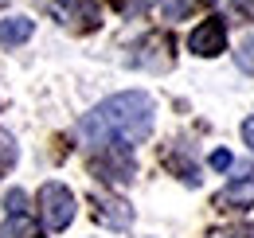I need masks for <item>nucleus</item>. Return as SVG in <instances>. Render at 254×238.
<instances>
[{"mask_svg":"<svg viewBox=\"0 0 254 238\" xmlns=\"http://www.w3.org/2000/svg\"><path fill=\"white\" fill-rule=\"evenodd\" d=\"M78 141L94 152L106 149H133L141 141H149L153 133V98L141 90L114 94L102 106H94L86 118L78 121Z\"/></svg>","mask_w":254,"mask_h":238,"instance_id":"obj_1","label":"nucleus"},{"mask_svg":"<svg viewBox=\"0 0 254 238\" xmlns=\"http://www.w3.org/2000/svg\"><path fill=\"white\" fill-rule=\"evenodd\" d=\"M74 191L63 187V183H43L39 187V219H43V227L47 231H66L70 223H74Z\"/></svg>","mask_w":254,"mask_h":238,"instance_id":"obj_2","label":"nucleus"},{"mask_svg":"<svg viewBox=\"0 0 254 238\" xmlns=\"http://www.w3.org/2000/svg\"><path fill=\"white\" fill-rule=\"evenodd\" d=\"M188 47L199 55V59H215L219 51H227V24H223L219 16L203 20V24L188 35Z\"/></svg>","mask_w":254,"mask_h":238,"instance_id":"obj_3","label":"nucleus"},{"mask_svg":"<svg viewBox=\"0 0 254 238\" xmlns=\"http://www.w3.org/2000/svg\"><path fill=\"white\" fill-rule=\"evenodd\" d=\"M51 12L74 31L98 28V0H51Z\"/></svg>","mask_w":254,"mask_h":238,"instance_id":"obj_4","label":"nucleus"},{"mask_svg":"<svg viewBox=\"0 0 254 238\" xmlns=\"http://www.w3.org/2000/svg\"><path fill=\"white\" fill-rule=\"evenodd\" d=\"M90 168L110 183H129L133 179V156H129V149H106L90 160Z\"/></svg>","mask_w":254,"mask_h":238,"instance_id":"obj_5","label":"nucleus"},{"mask_svg":"<svg viewBox=\"0 0 254 238\" xmlns=\"http://www.w3.org/2000/svg\"><path fill=\"white\" fill-rule=\"evenodd\" d=\"M98 203V223H106L110 231H126L129 223H133V207H129L126 199H114V195H94Z\"/></svg>","mask_w":254,"mask_h":238,"instance_id":"obj_6","label":"nucleus"},{"mask_svg":"<svg viewBox=\"0 0 254 238\" xmlns=\"http://www.w3.org/2000/svg\"><path fill=\"white\" fill-rule=\"evenodd\" d=\"M215 207L219 211H247L254 207V179H235V183H227L219 195H215Z\"/></svg>","mask_w":254,"mask_h":238,"instance_id":"obj_7","label":"nucleus"},{"mask_svg":"<svg viewBox=\"0 0 254 238\" xmlns=\"http://www.w3.org/2000/svg\"><path fill=\"white\" fill-rule=\"evenodd\" d=\"M35 24L28 16H12V20H0V43L4 47H20V43H28L32 39Z\"/></svg>","mask_w":254,"mask_h":238,"instance_id":"obj_8","label":"nucleus"},{"mask_svg":"<svg viewBox=\"0 0 254 238\" xmlns=\"http://www.w3.org/2000/svg\"><path fill=\"white\" fill-rule=\"evenodd\" d=\"M0 238H35V223L28 215H12V219L0 227Z\"/></svg>","mask_w":254,"mask_h":238,"instance_id":"obj_9","label":"nucleus"},{"mask_svg":"<svg viewBox=\"0 0 254 238\" xmlns=\"http://www.w3.org/2000/svg\"><path fill=\"white\" fill-rule=\"evenodd\" d=\"M160 8H164V20H188L199 8V0H160Z\"/></svg>","mask_w":254,"mask_h":238,"instance_id":"obj_10","label":"nucleus"},{"mask_svg":"<svg viewBox=\"0 0 254 238\" xmlns=\"http://www.w3.org/2000/svg\"><path fill=\"white\" fill-rule=\"evenodd\" d=\"M16 156H20V152H16V141H12L8 133H0V176H4V172H12Z\"/></svg>","mask_w":254,"mask_h":238,"instance_id":"obj_11","label":"nucleus"},{"mask_svg":"<svg viewBox=\"0 0 254 238\" xmlns=\"http://www.w3.org/2000/svg\"><path fill=\"white\" fill-rule=\"evenodd\" d=\"M235 62H239V70H247V74H254V35H251V39H243V43H239V51H235Z\"/></svg>","mask_w":254,"mask_h":238,"instance_id":"obj_12","label":"nucleus"},{"mask_svg":"<svg viewBox=\"0 0 254 238\" xmlns=\"http://www.w3.org/2000/svg\"><path fill=\"white\" fill-rule=\"evenodd\" d=\"M110 4H114L122 16H141V12H149L157 0H110Z\"/></svg>","mask_w":254,"mask_h":238,"instance_id":"obj_13","label":"nucleus"},{"mask_svg":"<svg viewBox=\"0 0 254 238\" xmlns=\"http://www.w3.org/2000/svg\"><path fill=\"white\" fill-rule=\"evenodd\" d=\"M207 238H254L251 223H239V227H219V231H207Z\"/></svg>","mask_w":254,"mask_h":238,"instance_id":"obj_14","label":"nucleus"},{"mask_svg":"<svg viewBox=\"0 0 254 238\" xmlns=\"http://www.w3.org/2000/svg\"><path fill=\"white\" fill-rule=\"evenodd\" d=\"M223 4L231 8L235 20H251V16H254V0H223Z\"/></svg>","mask_w":254,"mask_h":238,"instance_id":"obj_15","label":"nucleus"},{"mask_svg":"<svg viewBox=\"0 0 254 238\" xmlns=\"http://www.w3.org/2000/svg\"><path fill=\"white\" fill-rule=\"evenodd\" d=\"M4 207L12 211V215H24V191H8L4 195Z\"/></svg>","mask_w":254,"mask_h":238,"instance_id":"obj_16","label":"nucleus"},{"mask_svg":"<svg viewBox=\"0 0 254 238\" xmlns=\"http://www.w3.org/2000/svg\"><path fill=\"white\" fill-rule=\"evenodd\" d=\"M211 168H219V172H223V168H231V152H211Z\"/></svg>","mask_w":254,"mask_h":238,"instance_id":"obj_17","label":"nucleus"},{"mask_svg":"<svg viewBox=\"0 0 254 238\" xmlns=\"http://www.w3.org/2000/svg\"><path fill=\"white\" fill-rule=\"evenodd\" d=\"M243 141H247V145L254 149V118H247V121H243Z\"/></svg>","mask_w":254,"mask_h":238,"instance_id":"obj_18","label":"nucleus"}]
</instances>
